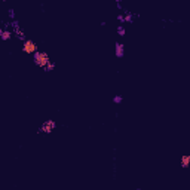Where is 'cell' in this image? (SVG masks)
<instances>
[{"mask_svg":"<svg viewBox=\"0 0 190 190\" xmlns=\"http://www.w3.org/2000/svg\"><path fill=\"white\" fill-rule=\"evenodd\" d=\"M22 52L27 54V55H34L37 52V45L33 40L27 39V40L24 42V45H22Z\"/></svg>","mask_w":190,"mask_h":190,"instance_id":"2","label":"cell"},{"mask_svg":"<svg viewBox=\"0 0 190 190\" xmlns=\"http://www.w3.org/2000/svg\"><path fill=\"white\" fill-rule=\"evenodd\" d=\"M12 36H14V33H12L10 30H3V31H2V36H0V39H2V40H9Z\"/></svg>","mask_w":190,"mask_h":190,"instance_id":"5","label":"cell"},{"mask_svg":"<svg viewBox=\"0 0 190 190\" xmlns=\"http://www.w3.org/2000/svg\"><path fill=\"white\" fill-rule=\"evenodd\" d=\"M189 165H190V156H189V155H184V156L181 158V167H183V168H189Z\"/></svg>","mask_w":190,"mask_h":190,"instance_id":"6","label":"cell"},{"mask_svg":"<svg viewBox=\"0 0 190 190\" xmlns=\"http://www.w3.org/2000/svg\"><path fill=\"white\" fill-rule=\"evenodd\" d=\"M8 15H9L10 19H14V21H15V10H14V9H9V14H8Z\"/></svg>","mask_w":190,"mask_h":190,"instance_id":"12","label":"cell"},{"mask_svg":"<svg viewBox=\"0 0 190 190\" xmlns=\"http://www.w3.org/2000/svg\"><path fill=\"white\" fill-rule=\"evenodd\" d=\"M12 33H14V34H17V37H18V39H21V40H24L25 42V36H24V33L18 28V30H15V31H12Z\"/></svg>","mask_w":190,"mask_h":190,"instance_id":"9","label":"cell"},{"mask_svg":"<svg viewBox=\"0 0 190 190\" xmlns=\"http://www.w3.org/2000/svg\"><path fill=\"white\" fill-rule=\"evenodd\" d=\"M54 70H55V64H54L52 61H50L49 64H48V66L43 68V71H46V73H49V71H54Z\"/></svg>","mask_w":190,"mask_h":190,"instance_id":"8","label":"cell"},{"mask_svg":"<svg viewBox=\"0 0 190 190\" xmlns=\"http://www.w3.org/2000/svg\"><path fill=\"white\" fill-rule=\"evenodd\" d=\"M117 34H119V36H125V34H126V30H125V27H123L122 24L117 25Z\"/></svg>","mask_w":190,"mask_h":190,"instance_id":"10","label":"cell"},{"mask_svg":"<svg viewBox=\"0 0 190 190\" xmlns=\"http://www.w3.org/2000/svg\"><path fill=\"white\" fill-rule=\"evenodd\" d=\"M134 21V15L131 14V12L125 10V15H123V22H132Z\"/></svg>","mask_w":190,"mask_h":190,"instance_id":"7","label":"cell"},{"mask_svg":"<svg viewBox=\"0 0 190 190\" xmlns=\"http://www.w3.org/2000/svg\"><path fill=\"white\" fill-rule=\"evenodd\" d=\"M122 101H123L122 95H116V97H113V103H115V104H120Z\"/></svg>","mask_w":190,"mask_h":190,"instance_id":"11","label":"cell"},{"mask_svg":"<svg viewBox=\"0 0 190 190\" xmlns=\"http://www.w3.org/2000/svg\"><path fill=\"white\" fill-rule=\"evenodd\" d=\"M33 61H34V64H36L37 67H40L42 70L50 62L48 54H46V52H40V50H37V52L33 55Z\"/></svg>","mask_w":190,"mask_h":190,"instance_id":"1","label":"cell"},{"mask_svg":"<svg viewBox=\"0 0 190 190\" xmlns=\"http://www.w3.org/2000/svg\"><path fill=\"white\" fill-rule=\"evenodd\" d=\"M117 21H119V22H123V15H122V14L117 15Z\"/></svg>","mask_w":190,"mask_h":190,"instance_id":"13","label":"cell"},{"mask_svg":"<svg viewBox=\"0 0 190 190\" xmlns=\"http://www.w3.org/2000/svg\"><path fill=\"white\" fill-rule=\"evenodd\" d=\"M55 128H57V122H55V120H52V119H48V120H45V122L42 123V126H40L39 132L50 134L52 131H55Z\"/></svg>","mask_w":190,"mask_h":190,"instance_id":"3","label":"cell"},{"mask_svg":"<svg viewBox=\"0 0 190 190\" xmlns=\"http://www.w3.org/2000/svg\"><path fill=\"white\" fill-rule=\"evenodd\" d=\"M2 31H3V28H0V36H2Z\"/></svg>","mask_w":190,"mask_h":190,"instance_id":"14","label":"cell"},{"mask_svg":"<svg viewBox=\"0 0 190 190\" xmlns=\"http://www.w3.org/2000/svg\"><path fill=\"white\" fill-rule=\"evenodd\" d=\"M115 55H116V58H123V55H125V46H123V43H119V42H116V45H115Z\"/></svg>","mask_w":190,"mask_h":190,"instance_id":"4","label":"cell"}]
</instances>
